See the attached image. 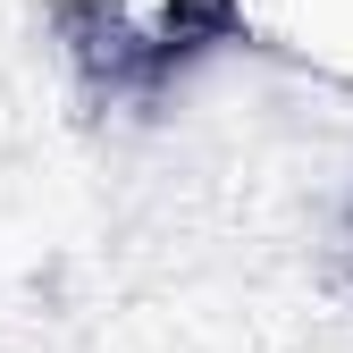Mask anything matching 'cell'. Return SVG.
<instances>
[{"label":"cell","instance_id":"cell-1","mask_svg":"<svg viewBox=\"0 0 353 353\" xmlns=\"http://www.w3.org/2000/svg\"><path fill=\"white\" fill-rule=\"evenodd\" d=\"M236 34H244V0H101L84 17H59V51L84 93L110 101V93H152Z\"/></svg>","mask_w":353,"mask_h":353},{"label":"cell","instance_id":"cell-2","mask_svg":"<svg viewBox=\"0 0 353 353\" xmlns=\"http://www.w3.org/2000/svg\"><path fill=\"white\" fill-rule=\"evenodd\" d=\"M244 17H261L278 42H294L303 59L353 76V0H244Z\"/></svg>","mask_w":353,"mask_h":353}]
</instances>
